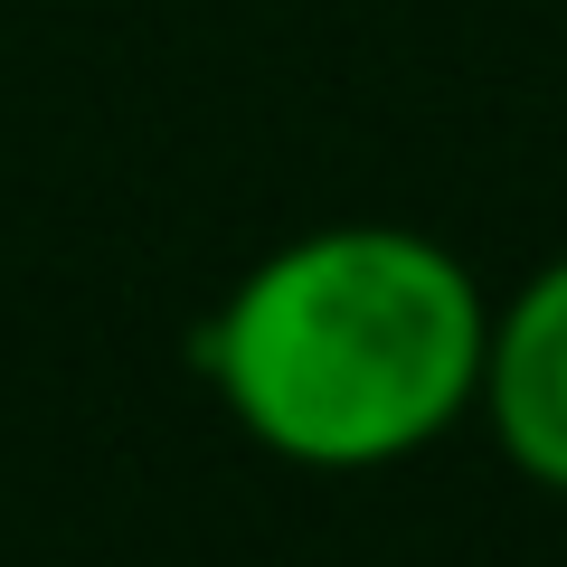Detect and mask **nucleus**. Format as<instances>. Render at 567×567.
Wrapping results in <instances>:
<instances>
[{
    "mask_svg": "<svg viewBox=\"0 0 567 567\" xmlns=\"http://www.w3.org/2000/svg\"><path fill=\"white\" fill-rule=\"evenodd\" d=\"M473 416L492 425V445H502V464L520 483L567 502V256L529 265L492 303Z\"/></svg>",
    "mask_w": 567,
    "mask_h": 567,
    "instance_id": "nucleus-2",
    "label": "nucleus"
},
{
    "mask_svg": "<svg viewBox=\"0 0 567 567\" xmlns=\"http://www.w3.org/2000/svg\"><path fill=\"white\" fill-rule=\"evenodd\" d=\"M492 293L406 218H322L265 246L189 331L208 398L293 473H398L445 445L483 388Z\"/></svg>",
    "mask_w": 567,
    "mask_h": 567,
    "instance_id": "nucleus-1",
    "label": "nucleus"
}]
</instances>
